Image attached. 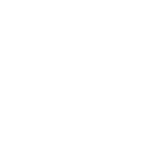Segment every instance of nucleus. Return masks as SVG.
<instances>
[]
</instances>
